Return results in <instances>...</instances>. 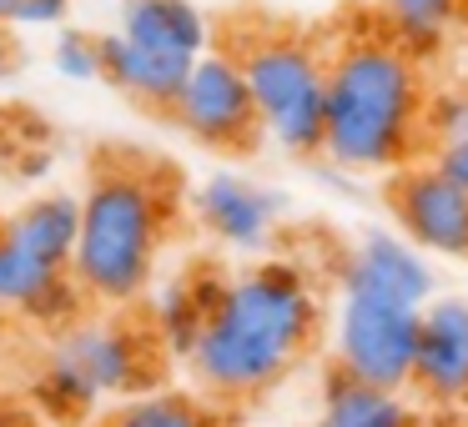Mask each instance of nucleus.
<instances>
[{"label":"nucleus","instance_id":"5701e85b","mask_svg":"<svg viewBox=\"0 0 468 427\" xmlns=\"http://www.w3.org/2000/svg\"><path fill=\"white\" fill-rule=\"evenodd\" d=\"M16 56H21L16 51V31H0V81L16 71Z\"/></svg>","mask_w":468,"mask_h":427},{"label":"nucleus","instance_id":"1a4fd4ad","mask_svg":"<svg viewBox=\"0 0 468 427\" xmlns=\"http://www.w3.org/2000/svg\"><path fill=\"white\" fill-rule=\"evenodd\" d=\"M433 282L438 276L428 256L403 232H363L337 262V292L343 297H378V302H398L413 312H428L438 302Z\"/></svg>","mask_w":468,"mask_h":427},{"label":"nucleus","instance_id":"4be33fe9","mask_svg":"<svg viewBox=\"0 0 468 427\" xmlns=\"http://www.w3.org/2000/svg\"><path fill=\"white\" fill-rule=\"evenodd\" d=\"M71 0H0V31H66Z\"/></svg>","mask_w":468,"mask_h":427},{"label":"nucleus","instance_id":"6e6552de","mask_svg":"<svg viewBox=\"0 0 468 427\" xmlns=\"http://www.w3.org/2000/svg\"><path fill=\"white\" fill-rule=\"evenodd\" d=\"M393 222L418 252L433 256H458L468 262V192L448 182L433 161L428 166H403L388 186Z\"/></svg>","mask_w":468,"mask_h":427},{"label":"nucleus","instance_id":"f257e3e1","mask_svg":"<svg viewBox=\"0 0 468 427\" xmlns=\"http://www.w3.org/2000/svg\"><path fill=\"white\" fill-rule=\"evenodd\" d=\"M323 307L297 262H257L232 272L202 327L192 372L212 397H262L307 357Z\"/></svg>","mask_w":468,"mask_h":427},{"label":"nucleus","instance_id":"9b49d317","mask_svg":"<svg viewBox=\"0 0 468 427\" xmlns=\"http://www.w3.org/2000/svg\"><path fill=\"white\" fill-rule=\"evenodd\" d=\"M0 312L26 317L41 327H71L86 312V292L76 286L71 272L31 256L26 246H16L11 236L0 232Z\"/></svg>","mask_w":468,"mask_h":427},{"label":"nucleus","instance_id":"9d476101","mask_svg":"<svg viewBox=\"0 0 468 427\" xmlns=\"http://www.w3.org/2000/svg\"><path fill=\"white\" fill-rule=\"evenodd\" d=\"M192 212L227 252H262L282 222V196L242 172H212L192 192Z\"/></svg>","mask_w":468,"mask_h":427},{"label":"nucleus","instance_id":"dca6fc26","mask_svg":"<svg viewBox=\"0 0 468 427\" xmlns=\"http://www.w3.org/2000/svg\"><path fill=\"white\" fill-rule=\"evenodd\" d=\"M0 232L16 246H26L31 256L71 272L76 236H81V196L76 192H36L31 202H21L11 216H0Z\"/></svg>","mask_w":468,"mask_h":427},{"label":"nucleus","instance_id":"4468645a","mask_svg":"<svg viewBox=\"0 0 468 427\" xmlns=\"http://www.w3.org/2000/svg\"><path fill=\"white\" fill-rule=\"evenodd\" d=\"M186 76H192L186 61H172V56H156V51H146V46H132L122 31L101 36V81L116 86L122 96H132L146 111L172 116L176 101H182Z\"/></svg>","mask_w":468,"mask_h":427},{"label":"nucleus","instance_id":"b1692460","mask_svg":"<svg viewBox=\"0 0 468 427\" xmlns=\"http://www.w3.org/2000/svg\"><path fill=\"white\" fill-rule=\"evenodd\" d=\"M21 176H26V182H41V176L46 172H51V156H46V151H31V156H21Z\"/></svg>","mask_w":468,"mask_h":427},{"label":"nucleus","instance_id":"2eb2a0df","mask_svg":"<svg viewBox=\"0 0 468 427\" xmlns=\"http://www.w3.org/2000/svg\"><path fill=\"white\" fill-rule=\"evenodd\" d=\"M222 286H227V276H217L212 266H197V272L166 276L152 292V337L166 357H186V362H192L197 342H202V327H207V317H212Z\"/></svg>","mask_w":468,"mask_h":427},{"label":"nucleus","instance_id":"f03ea898","mask_svg":"<svg viewBox=\"0 0 468 427\" xmlns=\"http://www.w3.org/2000/svg\"><path fill=\"white\" fill-rule=\"evenodd\" d=\"M428 126V86L413 51L393 36H353L327 61L323 156L343 176L403 172Z\"/></svg>","mask_w":468,"mask_h":427},{"label":"nucleus","instance_id":"20e7f679","mask_svg":"<svg viewBox=\"0 0 468 427\" xmlns=\"http://www.w3.org/2000/svg\"><path fill=\"white\" fill-rule=\"evenodd\" d=\"M136 392H152V337L116 312L61 327L31 382V397L56 422H81L101 402Z\"/></svg>","mask_w":468,"mask_h":427},{"label":"nucleus","instance_id":"39448f33","mask_svg":"<svg viewBox=\"0 0 468 427\" xmlns=\"http://www.w3.org/2000/svg\"><path fill=\"white\" fill-rule=\"evenodd\" d=\"M257 101L262 136L287 156H323L327 136V61L307 36L262 31L237 51Z\"/></svg>","mask_w":468,"mask_h":427},{"label":"nucleus","instance_id":"6ab92c4d","mask_svg":"<svg viewBox=\"0 0 468 427\" xmlns=\"http://www.w3.org/2000/svg\"><path fill=\"white\" fill-rule=\"evenodd\" d=\"M378 5H383L388 36L413 56L438 51L453 31L458 11H463V0H378Z\"/></svg>","mask_w":468,"mask_h":427},{"label":"nucleus","instance_id":"7ed1b4c3","mask_svg":"<svg viewBox=\"0 0 468 427\" xmlns=\"http://www.w3.org/2000/svg\"><path fill=\"white\" fill-rule=\"evenodd\" d=\"M166 196L162 176L142 161H101L81 192V236H76L71 276L96 307L142 302L156 292V262L166 242Z\"/></svg>","mask_w":468,"mask_h":427},{"label":"nucleus","instance_id":"a211bd4d","mask_svg":"<svg viewBox=\"0 0 468 427\" xmlns=\"http://www.w3.org/2000/svg\"><path fill=\"white\" fill-rule=\"evenodd\" d=\"M101 427H217L212 407L197 392L182 387H152V392H136L126 402H116L101 417Z\"/></svg>","mask_w":468,"mask_h":427},{"label":"nucleus","instance_id":"aec40b11","mask_svg":"<svg viewBox=\"0 0 468 427\" xmlns=\"http://www.w3.org/2000/svg\"><path fill=\"white\" fill-rule=\"evenodd\" d=\"M433 166L448 176V182H458L468 192V91L448 96L443 111L433 116Z\"/></svg>","mask_w":468,"mask_h":427},{"label":"nucleus","instance_id":"423d86ee","mask_svg":"<svg viewBox=\"0 0 468 427\" xmlns=\"http://www.w3.org/2000/svg\"><path fill=\"white\" fill-rule=\"evenodd\" d=\"M418 337H423V312L378 297H343L333 312V372L353 377L367 387L403 392L413 387L418 367Z\"/></svg>","mask_w":468,"mask_h":427},{"label":"nucleus","instance_id":"412c9836","mask_svg":"<svg viewBox=\"0 0 468 427\" xmlns=\"http://www.w3.org/2000/svg\"><path fill=\"white\" fill-rule=\"evenodd\" d=\"M51 66L61 81H101V36L91 31H76V26H66V31H56L51 41Z\"/></svg>","mask_w":468,"mask_h":427},{"label":"nucleus","instance_id":"0eeeda50","mask_svg":"<svg viewBox=\"0 0 468 427\" xmlns=\"http://www.w3.org/2000/svg\"><path fill=\"white\" fill-rule=\"evenodd\" d=\"M172 121L197 146H212V151H247L252 146L262 121H257V101L237 51H212L192 66Z\"/></svg>","mask_w":468,"mask_h":427},{"label":"nucleus","instance_id":"f8f14e48","mask_svg":"<svg viewBox=\"0 0 468 427\" xmlns=\"http://www.w3.org/2000/svg\"><path fill=\"white\" fill-rule=\"evenodd\" d=\"M413 387L438 407H468V297H438L423 312Z\"/></svg>","mask_w":468,"mask_h":427},{"label":"nucleus","instance_id":"ddd939ff","mask_svg":"<svg viewBox=\"0 0 468 427\" xmlns=\"http://www.w3.org/2000/svg\"><path fill=\"white\" fill-rule=\"evenodd\" d=\"M116 31L132 46H146L156 56L197 66L212 56V21L197 0H122L116 5Z\"/></svg>","mask_w":468,"mask_h":427},{"label":"nucleus","instance_id":"f3484780","mask_svg":"<svg viewBox=\"0 0 468 427\" xmlns=\"http://www.w3.org/2000/svg\"><path fill=\"white\" fill-rule=\"evenodd\" d=\"M313 427H418V412L408 407L403 392L367 387V382L333 372L323 382V397H317Z\"/></svg>","mask_w":468,"mask_h":427}]
</instances>
